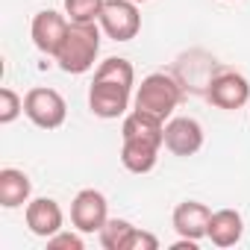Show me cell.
<instances>
[{
	"mask_svg": "<svg viewBox=\"0 0 250 250\" xmlns=\"http://www.w3.org/2000/svg\"><path fill=\"white\" fill-rule=\"evenodd\" d=\"M94 80H109V83H121V85H136V71L130 65V59H121V56H109L97 65Z\"/></svg>",
	"mask_w": 250,
	"mask_h": 250,
	"instance_id": "2e32d148",
	"label": "cell"
},
{
	"mask_svg": "<svg viewBox=\"0 0 250 250\" xmlns=\"http://www.w3.org/2000/svg\"><path fill=\"white\" fill-rule=\"evenodd\" d=\"M136 227L127 221V218H109L103 227H100V244H103V250H124L127 247V238H130V232H133Z\"/></svg>",
	"mask_w": 250,
	"mask_h": 250,
	"instance_id": "e0dca14e",
	"label": "cell"
},
{
	"mask_svg": "<svg viewBox=\"0 0 250 250\" xmlns=\"http://www.w3.org/2000/svg\"><path fill=\"white\" fill-rule=\"evenodd\" d=\"M24 221H27V229L39 238H50L62 229L65 224V212L62 206L53 200V197H33L24 209Z\"/></svg>",
	"mask_w": 250,
	"mask_h": 250,
	"instance_id": "30bf717a",
	"label": "cell"
},
{
	"mask_svg": "<svg viewBox=\"0 0 250 250\" xmlns=\"http://www.w3.org/2000/svg\"><path fill=\"white\" fill-rule=\"evenodd\" d=\"M203 147V127L194 118H168L165 121V150L174 156H194Z\"/></svg>",
	"mask_w": 250,
	"mask_h": 250,
	"instance_id": "9c48e42d",
	"label": "cell"
},
{
	"mask_svg": "<svg viewBox=\"0 0 250 250\" xmlns=\"http://www.w3.org/2000/svg\"><path fill=\"white\" fill-rule=\"evenodd\" d=\"M130 103H133V88L130 85L109 83V80H94L91 88H88V109L103 121L124 118L130 112Z\"/></svg>",
	"mask_w": 250,
	"mask_h": 250,
	"instance_id": "5b68a950",
	"label": "cell"
},
{
	"mask_svg": "<svg viewBox=\"0 0 250 250\" xmlns=\"http://www.w3.org/2000/svg\"><path fill=\"white\" fill-rule=\"evenodd\" d=\"M100 24H71L68 36L56 50V65L65 74H85L94 68L100 53Z\"/></svg>",
	"mask_w": 250,
	"mask_h": 250,
	"instance_id": "6da1fadb",
	"label": "cell"
},
{
	"mask_svg": "<svg viewBox=\"0 0 250 250\" xmlns=\"http://www.w3.org/2000/svg\"><path fill=\"white\" fill-rule=\"evenodd\" d=\"M97 24L112 42H133L142 30L139 3H133V0H106Z\"/></svg>",
	"mask_w": 250,
	"mask_h": 250,
	"instance_id": "277c9868",
	"label": "cell"
},
{
	"mask_svg": "<svg viewBox=\"0 0 250 250\" xmlns=\"http://www.w3.org/2000/svg\"><path fill=\"white\" fill-rule=\"evenodd\" d=\"M24 112V100L6 85V88H0V124H3V127H9V124L18 118Z\"/></svg>",
	"mask_w": 250,
	"mask_h": 250,
	"instance_id": "d6986e66",
	"label": "cell"
},
{
	"mask_svg": "<svg viewBox=\"0 0 250 250\" xmlns=\"http://www.w3.org/2000/svg\"><path fill=\"white\" fill-rule=\"evenodd\" d=\"M206 100L212 106H218V109L235 112V109L247 106V100H250V83L238 71H218L209 80V85H206Z\"/></svg>",
	"mask_w": 250,
	"mask_h": 250,
	"instance_id": "8992f818",
	"label": "cell"
},
{
	"mask_svg": "<svg viewBox=\"0 0 250 250\" xmlns=\"http://www.w3.org/2000/svg\"><path fill=\"white\" fill-rule=\"evenodd\" d=\"M106 0H65V15L71 24H97Z\"/></svg>",
	"mask_w": 250,
	"mask_h": 250,
	"instance_id": "ac0fdd59",
	"label": "cell"
},
{
	"mask_svg": "<svg viewBox=\"0 0 250 250\" xmlns=\"http://www.w3.org/2000/svg\"><path fill=\"white\" fill-rule=\"evenodd\" d=\"M159 145L150 142H133V139H121V165L130 174H150L159 162Z\"/></svg>",
	"mask_w": 250,
	"mask_h": 250,
	"instance_id": "5bb4252c",
	"label": "cell"
},
{
	"mask_svg": "<svg viewBox=\"0 0 250 250\" xmlns=\"http://www.w3.org/2000/svg\"><path fill=\"white\" fill-rule=\"evenodd\" d=\"M159 247V238L153 235V232H147V229H133L130 232V238H127V247L124 250H156Z\"/></svg>",
	"mask_w": 250,
	"mask_h": 250,
	"instance_id": "44dd1931",
	"label": "cell"
},
{
	"mask_svg": "<svg viewBox=\"0 0 250 250\" xmlns=\"http://www.w3.org/2000/svg\"><path fill=\"white\" fill-rule=\"evenodd\" d=\"M24 115L39 130H59L68 118V103L56 88L36 85L24 94Z\"/></svg>",
	"mask_w": 250,
	"mask_h": 250,
	"instance_id": "3957f363",
	"label": "cell"
},
{
	"mask_svg": "<svg viewBox=\"0 0 250 250\" xmlns=\"http://www.w3.org/2000/svg\"><path fill=\"white\" fill-rule=\"evenodd\" d=\"M209 218H212V209L200 200H183L177 203L174 215H171V224L177 229L180 238H206V229H209Z\"/></svg>",
	"mask_w": 250,
	"mask_h": 250,
	"instance_id": "8fae6325",
	"label": "cell"
},
{
	"mask_svg": "<svg viewBox=\"0 0 250 250\" xmlns=\"http://www.w3.org/2000/svg\"><path fill=\"white\" fill-rule=\"evenodd\" d=\"M121 139H133V142H150L165 147V121L145 112V109H133L124 115L121 124Z\"/></svg>",
	"mask_w": 250,
	"mask_h": 250,
	"instance_id": "7c38bea8",
	"label": "cell"
},
{
	"mask_svg": "<svg viewBox=\"0 0 250 250\" xmlns=\"http://www.w3.org/2000/svg\"><path fill=\"white\" fill-rule=\"evenodd\" d=\"M180 97H183V85L165 74V71H156V74H147L142 80V85L136 88L133 94V109H145L162 121H168L174 115V109L180 106Z\"/></svg>",
	"mask_w": 250,
	"mask_h": 250,
	"instance_id": "7a4b0ae2",
	"label": "cell"
},
{
	"mask_svg": "<svg viewBox=\"0 0 250 250\" xmlns=\"http://www.w3.org/2000/svg\"><path fill=\"white\" fill-rule=\"evenodd\" d=\"M68 27H71L68 15H62L56 9H42L30 24V36H33L36 50L44 53V56H56L62 39L68 36Z\"/></svg>",
	"mask_w": 250,
	"mask_h": 250,
	"instance_id": "52a82bcc",
	"label": "cell"
},
{
	"mask_svg": "<svg viewBox=\"0 0 250 250\" xmlns=\"http://www.w3.org/2000/svg\"><path fill=\"white\" fill-rule=\"evenodd\" d=\"M133 3H147V0H133Z\"/></svg>",
	"mask_w": 250,
	"mask_h": 250,
	"instance_id": "7402d4cb",
	"label": "cell"
},
{
	"mask_svg": "<svg viewBox=\"0 0 250 250\" xmlns=\"http://www.w3.org/2000/svg\"><path fill=\"white\" fill-rule=\"evenodd\" d=\"M83 247H85V244H83V238H80V229H77V232L59 229L56 235L47 238V250H83Z\"/></svg>",
	"mask_w": 250,
	"mask_h": 250,
	"instance_id": "ffe728a7",
	"label": "cell"
},
{
	"mask_svg": "<svg viewBox=\"0 0 250 250\" xmlns=\"http://www.w3.org/2000/svg\"><path fill=\"white\" fill-rule=\"evenodd\" d=\"M241 235H244V218H241V212H235V209H218V212H212L206 238L215 247H235L241 241Z\"/></svg>",
	"mask_w": 250,
	"mask_h": 250,
	"instance_id": "4fadbf2b",
	"label": "cell"
},
{
	"mask_svg": "<svg viewBox=\"0 0 250 250\" xmlns=\"http://www.w3.org/2000/svg\"><path fill=\"white\" fill-rule=\"evenodd\" d=\"M33 194V180L18 171V168H3L0 171V206L3 209H18L30 203Z\"/></svg>",
	"mask_w": 250,
	"mask_h": 250,
	"instance_id": "9a60e30c",
	"label": "cell"
},
{
	"mask_svg": "<svg viewBox=\"0 0 250 250\" xmlns=\"http://www.w3.org/2000/svg\"><path fill=\"white\" fill-rule=\"evenodd\" d=\"M106 221H109V203H106L103 191L83 188L71 203V224L80 232H100V227Z\"/></svg>",
	"mask_w": 250,
	"mask_h": 250,
	"instance_id": "ba28073f",
	"label": "cell"
}]
</instances>
